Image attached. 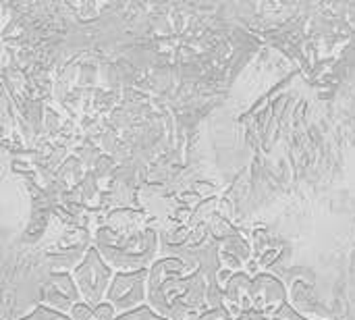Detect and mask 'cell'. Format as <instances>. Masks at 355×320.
I'll use <instances>...</instances> for the list:
<instances>
[{"mask_svg": "<svg viewBox=\"0 0 355 320\" xmlns=\"http://www.w3.org/2000/svg\"><path fill=\"white\" fill-rule=\"evenodd\" d=\"M75 317H77V320H87L89 317H92V310L87 308V306H75Z\"/></svg>", "mask_w": 355, "mask_h": 320, "instance_id": "cell-1", "label": "cell"}, {"mask_svg": "<svg viewBox=\"0 0 355 320\" xmlns=\"http://www.w3.org/2000/svg\"><path fill=\"white\" fill-rule=\"evenodd\" d=\"M96 317L102 320H108L114 317V312H112V308L110 306H102V308H98V312H96Z\"/></svg>", "mask_w": 355, "mask_h": 320, "instance_id": "cell-2", "label": "cell"}]
</instances>
